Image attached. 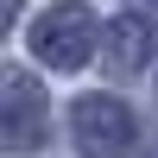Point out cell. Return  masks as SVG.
Returning a JSON list of instances; mask_svg holds the SVG:
<instances>
[{
	"mask_svg": "<svg viewBox=\"0 0 158 158\" xmlns=\"http://www.w3.org/2000/svg\"><path fill=\"white\" fill-rule=\"evenodd\" d=\"M127 6H139V13H152V19H158V0H127Z\"/></svg>",
	"mask_w": 158,
	"mask_h": 158,
	"instance_id": "5",
	"label": "cell"
},
{
	"mask_svg": "<svg viewBox=\"0 0 158 158\" xmlns=\"http://www.w3.org/2000/svg\"><path fill=\"white\" fill-rule=\"evenodd\" d=\"M95 38H101L95 13H89L82 0H57V6L32 25V57L44 63V70H82L89 51H95Z\"/></svg>",
	"mask_w": 158,
	"mask_h": 158,
	"instance_id": "1",
	"label": "cell"
},
{
	"mask_svg": "<svg viewBox=\"0 0 158 158\" xmlns=\"http://www.w3.org/2000/svg\"><path fill=\"white\" fill-rule=\"evenodd\" d=\"M70 127H76L82 158H120L127 146H133V114H127V101H114V95H82L70 108Z\"/></svg>",
	"mask_w": 158,
	"mask_h": 158,
	"instance_id": "2",
	"label": "cell"
},
{
	"mask_svg": "<svg viewBox=\"0 0 158 158\" xmlns=\"http://www.w3.org/2000/svg\"><path fill=\"white\" fill-rule=\"evenodd\" d=\"M101 57H108L114 76H139L152 57V25L146 19H114L108 32H101Z\"/></svg>",
	"mask_w": 158,
	"mask_h": 158,
	"instance_id": "4",
	"label": "cell"
},
{
	"mask_svg": "<svg viewBox=\"0 0 158 158\" xmlns=\"http://www.w3.org/2000/svg\"><path fill=\"white\" fill-rule=\"evenodd\" d=\"M44 133H51V114H44L38 82L25 70H6V108H0V139H6V152L44 146Z\"/></svg>",
	"mask_w": 158,
	"mask_h": 158,
	"instance_id": "3",
	"label": "cell"
}]
</instances>
